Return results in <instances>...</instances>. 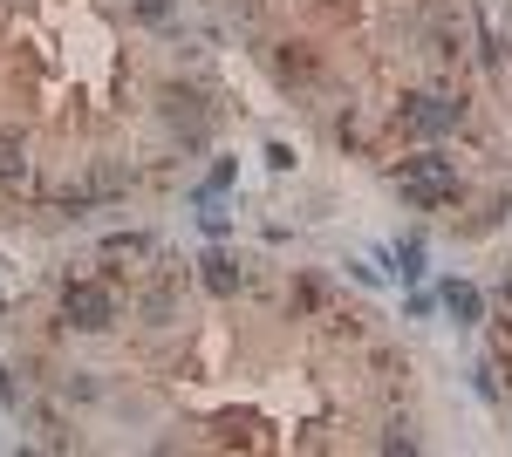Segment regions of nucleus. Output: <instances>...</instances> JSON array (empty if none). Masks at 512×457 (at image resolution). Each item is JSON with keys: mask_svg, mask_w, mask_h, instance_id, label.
Wrapping results in <instances>:
<instances>
[{"mask_svg": "<svg viewBox=\"0 0 512 457\" xmlns=\"http://www.w3.org/2000/svg\"><path fill=\"white\" fill-rule=\"evenodd\" d=\"M396 185H403V198H417V205H444L458 191V171H451V157H410L396 171Z\"/></svg>", "mask_w": 512, "mask_h": 457, "instance_id": "f257e3e1", "label": "nucleus"}, {"mask_svg": "<svg viewBox=\"0 0 512 457\" xmlns=\"http://www.w3.org/2000/svg\"><path fill=\"white\" fill-rule=\"evenodd\" d=\"M62 314L76 321V328H110V314H117V301L96 287V280H76L69 294H62Z\"/></svg>", "mask_w": 512, "mask_h": 457, "instance_id": "f03ea898", "label": "nucleus"}, {"mask_svg": "<svg viewBox=\"0 0 512 457\" xmlns=\"http://www.w3.org/2000/svg\"><path fill=\"white\" fill-rule=\"evenodd\" d=\"M7 178H21V151H14V144H0V185H7Z\"/></svg>", "mask_w": 512, "mask_h": 457, "instance_id": "423d86ee", "label": "nucleus"}, {"mask_svg": "<svg viewBox=\"0 0 512 457\" xmlns=\"http://www.w3.org/2000/svg\"><path fill=\"white\" fill-rule=\"evenodd\" d=\"M499 294H506V307H512V273H506V287H499Z\"/></svg>", "mask_w": 512, "mask_h": 457, "instance_id": "0eeeda50", "label": "nucleus"}, {"mask_svg": "<svg viewBox=\"0 0 512 457\" xmlns=\"http://www.w3.org/2000/svg\"><path fill=\"white\" fill-rule=\"evenodd\" d=\"M403 123L424 130V137H444V130H458V103H444V96H410V103H403Z\"/></svg>", "mask_w": 512, "mask_h": 457, "instance_id": "7ed1b4c3", "label": "nucleus"}, {"mask_svg": "<svg viewBox=\"0 0 512 457\" xmlns=\"http://www.w3.org/2000/svg\"><path fill=\"white\" fill-rule=\"evenodd\" d=\"M444 307H451V314H458V321H478V287H465V280H451V287H444Z\"/></svg>", "mask_w": 512, "mask_h": 457, "instance_id": "20e7f679", "label": "nucleus"}, {"mask_svg": "<svg viewBox=\"0 0 512 457\" xmlns=\"http://www.w3.org/2000/svg\"><path fill=\"white\" fill-rule=\"evenodd\" d=\"M205 267H212V273H205V280H212V294H233V287H239V273L226 267V260H205Z\"/></svg>", "mask_w": 512, "mask_h": 457, "instance_id": "39448f33", "label": "nucleus"}]
</instances>
